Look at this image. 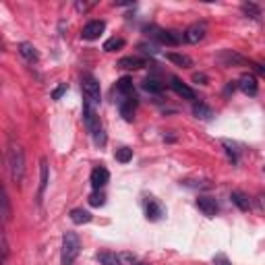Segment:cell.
<instances>
[{
    "mask_svg": "<svg viewBox=\"0 0 265 265\" xmlns=\"http://www.w3.org/2000/svg\"><path fill=\"white\" fill-rule=\"evenodd\" d=\"M83 122L87 126V130L91 132V137L97 145H104L106 143V135H104V128L99 124V116L95 114V108L87 102H83Z\"/></svg>",
    "mask_w": 265,
    "mask_h": 265,
    "instance_id": "1",
    "label": "cell"
},
{
    "mask_svg": "<svg viewBox=\"0 0 265 265\" xmlns=\"http://www.w3.org/2000/svg\"><path fill=\"white\" fill-rule=\"evenodd\" d=\"M7 160H9V172H11V178H13L15 184H19V182L23 180V176H25V153H23V149H21L19 145L11 143Z\"/></svg>",
    "mask_w": 265,
    "mask_h": 265,
    "instance_id": "2",
    "label": "cell"
},
{
    "mask_svg": "<svg viewBox=\"0 0 265 265\" xmlns=\"http://www.w3.org/2000/svg\"><path fill=\"white\" fill-rule=\"evenodd\" d=\"M81 251V241L75 232H64L62 236V253H60V263L62 265H73V261L79 257Z\"/></svg>",
    "mask_w": 265,
    "mask_h": 265,
    "instance_id": "3",
    "label": "cell"
},
{
    "mask_svg": "<svg viewBox=\"0 0 265 265\" xmlns=\"http://www.w3.org/2000/svg\"><path fill=\"white\" fill-rule=\"evenodd\" d=\"M81 89H83V97L87 104H91L93 108L99 106V102H102V89H99V83L95 77L85 75L81 79Z\"/></svg>",
    "mask_w": 265,
    "mask_h": 265,
    "instance_id": "4",
    "label": "cell"
},
{
    "mask_svg": "<svg viewBox=\"0 0 265 265\" xmlns=\"http://www.w3.org/2000/svg\"><path fill=\"white\" fill-rule=\"evenodd\" d=\"M205 33H207V27L205 23H193L184 29V42L189 44H199L203 38H205Z\"/></svg>",
    "mask_w": 265,
    "mask_h": 265,
    "instance_id": "5",
    "label": "cell"
},
{
    "mask_svg": "<svg viewBox=\"0 0 265 265\" xmlns=\"http://www.w3.org/2000/svg\"><path fill=\"white\" fill-rule=\"evenodd\" d=\"M104 29H106V23H104V21H89V23L83 27V31H81V38H83V40H97V38L104 33Z\"/></svg>",
    "mask_w": 265,
    "mask_h": 265,
    "instance_id": "6",
    "label": "cell"
},
{
    "mask_svg": "<svg viewBox=\"0 0 265 265\" xmlns=\"http://www.w3.org/2000/svg\"><path fill=\"white\" fill-rule=\"evenodd\" d=\"M155 38L166 44V46H178L182 40H184V33H178V31H170V29H160L155 33Z\"/></svg>",
    "mask_w": 265,
    "mask_h": 265,
    "instance_id": "7",
    "label": "cell"
},
{
    "mask_svg": "<svg viewBox=\"0 0 265 265\" xmlns=\"http://www.w3.org/2000/svg\"><path fill=\"white\" fill-rule=\"evenodd\" d=\"M147 64H149V60L141 58V56H124V58L118 60V66H120V69H124V71H139V69H143V66H147Z\"/></svg>",
    "mask_w": 265,
    "mask_h": 265,
    "instance_id": "8",
    "label": "cell"
},
{
    "mask_svg": "<svg viewBox=\"0 0 265 265\" xmlns=\"http://www.w3.org/2000/svg\"><path fill=\"white\" fill-rule=\"evenodd\" d=\"M197 207H199V211H201L203 216H207V218H214L216 214H218V203H216V199H211V197H199L197 199Z\"/></svg>",
    "mask_w": 265,
    "mask_h": 265,
    "instance_id": "9",
    "label": "cell"
},
{
    "mask_svg": "<svg viewBox=\"0 0 265 265\" xmlns=\"http://www.w3.org/2000/svg\"><path fill=\"white\" fill-rule=\"evenodd\" d=\"M108 180H110V172H108L106 168H102V166L91 170V187H93L95 191H99L102 187H106Z\"/></svg>",
    "mask_w": 265,
    "mask_h": 265,
    "instance_id": "10",
    "label": "cell"
},
{
    "mask_svg": "<svg viewBox=\"0 0 265 265\" xmlns=\"http://www.w3.org/2000/svg\"><path fill=\"white\" fill-rule=\"evenodd\" d=\"M238 87H241V91L247 93V95H257V89H259L257 77L251 75V73H245V75L241 77V81H238Z\"/></svg>",
    "mask_w": 265,
    "mask_h": 265,
    "instance_id": "11",
    "label": "cell"
},
{
    "mask_svg": "<svg viewBox=\"0 0 265 265\" xmlns=\"http://www.w3.org/2000/svg\"><path fill=\"white\" fill-rule=\"evenodd\" d=\"M135 108H137V97L135 95H130V97H124L120 99V114L126 122L132 120V114H135Z\"/></svg>",
    "mask_w": 265,
    "mask_h": 265,
    "instance_id": "12",
    "label": "cell"
},
{
    "mask_svg": "<svg viewBox=\"0 0 265 265\" xmlns=\"http://www.w3.org/2000/svg\"><path fill=\"white\" fill-rule=\"evenodd\" d=\"M48 162L46 157H42L40 162V191H38V203H42V199H44V193H46V187H48Z\"/></svg>",
    "mask_w": 265,
    "mask_h": 265,
    "instance_id": "13",
    "label": "cell"
},
{
    "mask_svg": "<svg viewBox=\"0 0 265 265\" xmlns=\"http://www.w3.org/2000/svg\"><path fill=\"white\" fill-rule=\"evenodd\" d=\"M170 87H172V89H174L180 97H184V99H195V91H193L187 83H182L180 79H176V77H174V79L170 81Z\"/></svg>",
    "mask_w": 265,
    "mask_h": 265,
    "instance_id": "14",
    "label": "cell"
},
{
    "mask_svg": "<svg viewBox=\"0 0 265 265\" xmlns=\"http://www.w3.org/2000/svg\"><path fill=\"white\" fill-rule=\"evenodd\" d=\"M230 199H232V203H234L241 211H249L251 209V201H249V197L243 191H232Z\"/></svg>",
    "mask_w": 265,
    "mask_h": 265,
    "instance_id": "15",
    "label": "cell"
},
{
    "mask_svg": "<svg viewBox=\"0 0 265 265\" xmlns=\"http://www.w3.org/2000/svg\"><path fill=\"white\" fill-rule=\"evenodd\" d=\"M19 54H21L25 60H29V62H36V60L40 58L38 48L33 46V44H29V42H23V44L19 46Z\"/></svg>",
    "mask_w": 265,
    "mask_h": 265,
    "instance_id": "16",
    "label": "cell"
},
{
    "mask_svg": "<svg viewBox=\"0 0 265 265\" xmlns=\"http://www.w3.org/2000/svg\"><path fill=\"white\" fill-rule=\"evenodd\" d=\"M116 91L124 97H130V95H135V87H132V79L130 77H122L116 81Z\"/></svg>",
    "mask_w": 265,
    "mask_h": 265,
    "instance_id": "17",
    "label": "cell"
},
{
    "mask_svg": "<svg viewBox=\"0 0 265 265\" xmlns=\"http://www.w3.org/2000/svg\"><path fill=\"white\" fill-rule=\"evenodd\" d=\"M166 58H168L170 62H174L176 66H182V69H189V66H193V60H191L187 54H176V52H170Z\"/></svg>",
    "mask_w": 265,
    "mask_h": 265,
    "instance_id": "18",
    "label": "cell"
},
{
    "mask_svg": "<svg viewBox=\"0 0 265 265\" xmlns=\"http://www.w3.org/2000/svg\"><path fill=\"white\" fill-rule=\"evenodd\" d=\"M193 114H195L197 118H201V120H209V118L214 116V110H211L209 106H205V104L199 102V104L193 106Z\"/></svg>",
    "mask_w": 265,
    "mask_h": 265,
    "instance_id": "19",
    "label": "cell"
},
{
    "mask_svg": "<svg viewBox=\"0 0 265 265\" xmlns=\"http://www.w3.org/2000/svg\"><path fill=\"white\" fill-rule=\"evenodd\" d=\"M71 222L77 224V226L89 224V222H91V214L85 211V209H73V211H71Z\"/></svg>",
    "mask_w": 265,
    "mask_h": 265,
    "instance_id": "20",
    "label": "cell"
},
{
    "mask_svg": "<svg viewBox=\"0 0 265 265\" xmlns=\"http://www.w3.org/2000/svg\"><path fill=\"white\" fill-rule=\"evenodd\" d=\"M97 261L102 263V265H122V263H120V259H118L114 253H108V251H104V253H97Z\"/></svg>",
    "mask_w": 265,
    "mask_h": 265,
    "instance_id": "21",
    "label": "cell"
},
{
    "mask_svg": "<svg viewBox=\"0 0 265 265\" xmlns=\"http://www.w3.org/2000/svg\"><path fill=\"white\" fill-rule=\"evenodd\" d=\"M162 216H164L162 205L155 203V201H149V203H147V218H149V220H160Z\"/></svg>",
    "mask_w": 265,
    "mask_h": 265,
    "instance_id": "22",
    "label": "cell"
},
{
    "mask_svg": "<svg viewBox=\"0 0 265 265\" xmlns=\"http://www.w3.org/2000/svg\"><path fill=\"white\" fill-rule=\"evenodd\" d=\"M143 89H145L147 93H162L164 85H162L157 79H145V81H143Z\"/></svg>",
    "mask_w": 265,
    "mask_h": 265,
    "instance_id": "23",
    "label": "cell"
},
{
    "mask_svg": "<svg viewBox=\"0 0 265 265\" xmlns=\"http://www.w3.org/2000/svg\"><path fill=\"white\" fill-rule=\"evenodd\" d=\"M104 203H106V195H104V193L93 191V193L89 195V205H91V207H102Z\"/></svg>",
    "mask_w": 265,
    "mask_h": 265,
    "instance_id": "24",
    "label": "cell"
},
{
    "mask_svg": "<svg viewBox=\"0 0 265 265\" xmlns=\"http://www.w3.org/2000/svg\"><path fill=\"white\" fill-rule=\"evenodd\" d=\"M243 13H245L247 17H251V19H259V17H261V11H259V7H257V5H253V3H247V5H243Z\"/></svg>",
    "mask_w": 265,
    "mask_h": 265,
    "instance_id": "25",
    "label": "cell"
},
{
    "mask_svg": "<svg viewBox=\"0 0 265 265\" xmlns=\"http://www.w3.org/2000/svg\"><path fill=\"white\" fill-rule=\"evenodd\" d=\"M3 220L9 222L11 220V201H9V193L3 191Z\"/></svg>",
    "mask_w": 265,
    "mask_h": 265,
    "instance_id": "26",
    "label": "cell"
},
{
    "mask_svg": "<svg viewBox=\"0 0 265 265\" xmlns=\"http://www.w3.org/2000/svg\"><path fill=\"white\" fill-rule=\"evenodd\" d=\"M224 147H226V153L232 160V164H236L238 162V149H236V145L230 143V141H224Z\"/></svg>",
    "mask_w": 265,
    "mask_h": 265,
    "instance_id": "27",
    "label": "cell"
},
{
    "mask_svg": "<svg viewBox=\"0 0 265 265\" xmlns=\"http://www.w3.org/2000/svg\"><path fill=\"white\" fill-rule=\"evenodd\" d=\"M122 46H124V42H122L120 38H110V40L104 44V50H106V52H116V50L122 48Z\"/></svg>",
    "mask_w": 265,
    "mask_h": 265,
    "instance_id": "28",
    "label": "cell"
},
{
    "mask_svg": "<svg viewBox=\"0 0 265 265\" xmlns=\"http://www.w3.org/2000/svg\"><path fill=\"white\" fill-rule=\"evenodd\" d=\"M116 160L122 162V164L130 162V160H132V149H128V147H120V149H116Z\"/></svg>",
    "mask_w": 265,
    "mask_h": 265,
    "instance_id": "29",
    "label": "cell"
},
{
    "mask_svg": "<svg viewBox=\"0 0 265 265\" xmlns=\"http://www.w3.org/2000/svg\"><path fill=\"white\" fill-rule=\"evenodd\" d=\"M9 241H7V234H5V232H3V261H7L9 259Z\"/></svg>",
    "mask_w": 265,
    "mask_h": 265,
    "instance_id": "30",
    "label": "cell"
},
{
    "mask_svg": "<svg viewBox=\"0 0 265 265\" xmlns=\"http://www.w3.org/2000/svg\"><path fill=\"white\" fill-rule=\"evenodd\" d=\"M214 265H230V261H228V257H226V255L218 253V255L214 257Z\"/></svg>",
    "mask_w": 265,
    "mask_h": 265,
    "instance_id": "31",
    "label": "cell"
},
{
    "mask_svg": "<svg viewBox=\"0 0 265 265\" xmlns=\"http://www.w3.org/2000/svg\"><path fill=\"white\" fill-rule=\"evenodd\" d=\"M64 93H66V85H60V87H56V89H54L52 97H54V99H60V97H62Z\"/></svg>",
    "mask_w": 265,
    "mask_h": 265,
    "instance_id": "32",
    "label": "cell"
},
{
    "mask_svg": "<svg viewBox=\"0 0 265 265\" xmlns=\"http://www.w3.org/2000/svg\"><path fill=\"white\" fill-rule=\"evenodd\" d=\"M193 81H195V83H203V85H205V83H207V77H205L203 73H195V75H193Z\"/></svg>",
    "mask_w": 265,
    "mask_h": 265,
    "instance_id": "33",
    "label": "cell"
},
{
    "mask_svg": "<svg viewBox=\"0 0 265 265\" xmlns=\"http://www.w3.org/2000/svg\"><path fill=\"white\" fill-rule=\"evenodd\" d=\"M89 7H91V5H85V3H77V11H83V13H85V11L89 9Z\"/></svg>",
    "mask_w": 265,
    "mask_h": 265,
    "instance_id": "34",
    "label": "cell"
},
{
    "mask_svg": "<svg viewBox=\"0 0 265 265\" xmlns=\"http://www.w3.org/2000/svg\"><path fill=\"white\" fill-rule=\"evenodd\" d=\"M137 265H145V263H137Z\"/></svg>",
    "mask_w": 265,
    "mask_h": 265,
    "instance_id": "35",
    "label": "cell"
}]
</instances>
